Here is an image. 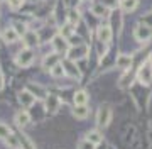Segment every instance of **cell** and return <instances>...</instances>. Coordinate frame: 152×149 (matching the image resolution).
I'll return each instance as SVG.
<instances>
[{
  "instance_id": "6da1fadb",
  "label": "cell",
  "mask_w": 152,
  "mask_h": 149,
  "mask_svg": "<svg viewBox=\"0 0 152 149\" xmlns=\"http://www.w3.org/2000/svg\"><path fill=\"white\" fill-rule=\"evenodd\" d=\"M34 59H36V53L32 48H22L15 56V65L19 68H29L32 66Z\"/></svg>"
},
{
  "instance_id": "7a4b0ae2",
  "label": "cell",
  "mask_w": 152,
  "mask_h": 149,
  "mask_svg": "<svg viewBox=\"0 0 152 149\" xmlns=\"http://www.w3.org/2000/svg\"><path fill=\"white\" fill-rule=\"evenodd\" d=\"M112 117H113L112 107H110L108 103H102L100 109H98V112H96V126L100 127V129L108 127L110 122H112Z\"/></svg>"
},
{
  "instance_id": "3957f363",
  "label": "cell",
  "mask_w": 152,
  "mask_h": 149,
  "mask_svg": "<svg viewBox=\"0 0 152 149\" xmlns=\"http://www.w3.org/2000/svg\"><path fill=\"white\" fill-rule=\"evenodd\" d=\"M135 76H137V80H139V83L144 85V87L152 85V63H151L149 58L140 65V68H139V71H137Z\"/></svg>"
},
{
  "instance_id": "277c9868",
  "label": "cell",
  "mask_w": 152,
  "mask_h": 149,
  "mask_svg": "<svg viewBox=\"0 0 152 149\" xmlns=\"http://www.w3.org/2000/svg\"><path fill=\"white\" fill-rule=\"evenodd\" d=\"M88 53H90L88 44L81 43V44H78V46H69V49L66 53V58L71 61H83L88 58Z\"/></svg>"
},
{
  "instance_id": "5b68a950",
  "label": "cell",
  "mask_w": 152,
  "mask_h": 149,
  "mask_svg": "<svg viewBox=\"0 0 152 149\" xmlns=\"http://www.w3.org/2000/svg\"><path fill=\"white\" fill-rule=\"evenodd\" d=\"M108 24L113 34H120L122 32V27H124V12L120 9H113L110 10V15H108Z\"/></svg>"
},
{
  "instance_id": "8992f818",
  "label": "cell",
  "mask_w": 152,
  "mask_h": 149,
  "mask_svg": "<svg viewBox=\"0 0 152 149\" xmlns=\"http://www.w3.org/2000/svg\"><path fill=\"white\" fill-rule=\"evenodd\" d=\"M152 37V27L145 26V24L139 22L134 27V39L139 41V43H147V41H151Z\"/></svg>"
},
{
  "instance_id": "52a82bcc",
  "label": "cell",
  "mask_w": 152,
  "mask_h": 149,
  "mask_svg": "<svg viewBox=\"0 0 152 149\" xmlns=\"http://www.w3.org/2000/svg\"><path fill=\"white\" fill-rule=\"evenodd\" d=\"M66 15H68V5H66L63 0H56V5L53 9V17H54L58 27H59L61 24L66 22Z\"/></svg>"
},
{
  "instance_id": "ba28073f",
  "label": "cell",
  "mask_w": 152,
  "mask_h": 149,
  "mask_svg": "<svg viewBox=\"0 0 152 149\" xmlns=\"http://www.w3.org/2000/svg\"><path fill=\"white\" fill-rule=\"evenodd\" d=\"M61 109V98L56 93H49L46 98H44V110L49 115H54L56 112Z\"/></svg>"
},
{
  "instance_id": "9c48e42d",
  "label": "cell",
  "mask_w": 152,
  "mask_h": 149,
  "mask_svg": "<svg viewBox=\"0 0 152 149\" xmlns=\"http://www.w3.org/2000/svg\"><path fill=\"white\" fill-rule=\"evenodd\" d=\"M61 63H63V66H64L66 76L73 78V80H76V81L81 80V70H80V66H78L76 61H71V59H68V58H64Z\"/></svg>"
},
{
  "instance_id": "30bf717a",
  "label": "cell",
  "mask_w": 152,
  "mask_h": 149,
  "mask_svg": "<svg viewBox=\"0 0 152 149\" xmlns=\"http://www.w3.org/2000/svg\"><path fill=\"white\" fill-rule=\"evenodd\" d=\"M112 37H113V31H112V27H110V24L108 22L98 24V26H96V39H98V41L110 44Z\"/></svg>"
},
{
  "instance_id": "8fae6325",
  "label": "cell",
  "mask_w": 152,
  "mask_h": 149,
  "mask_svg": "<svg viewBox=\"0 0 152 149\" xmlns=\"http://www.w3.org/2000/svg\"><path fill=\"white\" fill-rule=\"evenodd\" d=\"M51 46H53V49H54L56 53H59L61 56L63 54L66 56V53H68V49H69V43H68V39L63 37L59 32L51 39Z\"/></svg>"
},
{
  "instance_id": "7c38bea8",
  "label": "cell",
  "mask_w": 152,
  "mask_h": 149,
  "mask_svg": "<svg viewBox=\"0 0 152 149\" xmlns=\"http://www.w3.org/2000/svg\"><path fill=\"white\" fill-rule=\"evenodd\" d=\"M41 44V39H39V32L34 31V29H29L27 32L22 36V46L24 48H36V46Z\"/></svg>"
},
{
  "instance_id": "4fadbf2b",
  "label": "cell",
  "mask_w": 152,
  "mask_h": 149,
  "mask_svg": "<svg viewBox=\"0 0 152 149\" xmlns=\"http://www.w3.org/2000/svg\"><path fill=\"white\" fill-rule=\"evenodd\" d=\"M26 88H27L37 100H44L49 95V90L46 88V87H42L41 83H36V81H29L27 85H26Z\"/></svg>"
},
{
  "instance_id": "5bb4252c",
  "label": "cell",
  "mask_w": 152,
  "mask_h": 149,
  "mask_svg": "<svg viewBox=\"0 0 152 149\" xmlns=\"http://www.w3.org/2000/svg\"><path fill=\"white\" fill-rule=\"evenodd\" d=\"M115 65H117V68L124 70V71L132 70V66H134V56L127 54V53H120V54H117V58H115Z\"/></svg>"
},
{
  "instance_id": "9a60e30c",
  "label": "cell",
  "mask_w": 152,
  "mask_h": 149,
  "mask_svg": "<svg viewBox=\"0 0 152 149\" xmlns=\"http://www.w3.org/2000/svg\"><path fill=\"white\" fill-rule=\"evenodd\" d=\"M17 98H19V103L22 105V109H31V107L36 103V100H37L27 88L20 90V92L17 93Z\"/></svg>"
},
{
  "instance_id": "2e32d148",
  "label": "cell",
  "mask_w": 152,
  "mask_h": 149,
  "mask_svg": "<svg viewBox=\"0 0 152 149\" xmlns=\"http://www.w3.org/2000/svg\"><path fill=\"white\" fill-rule=\"evenodd\" d=\"M14 120H15V126L19 129H24V127H27L32 120V117L31 114L27 112V109H20V110L15 112V115H14Z\"/></svg>"
},
{
  "instance_id": "e0dca14e",
  "label": "cell",
  "mask_w": 152,
  "mask_h": 149,
  "mask_svg": "<svg viewBox=\"0 0 152 149\" xmlns=\"http://www.w3.org/2000/svg\"><path fill=\"white\" fill-rule=\"evenodd\" d=\"M61 59H63V56L59 54V53H49V54H46L42 58V70L44 71H49L53 66H56L58 63H61Z\"/></svg>"
},
{
  "instance_id": "ac0fdd59",
  "label": "cell",
  "mask_w": 152,
  "mask_h": 149,
  "mask_svg": "<svg viewBox=\"0 0 152 149\" xmlns=\"http://www.w3.org/2000/svg\"><path fill=\"white\" fill-rule=\"evenodd\" d=\"M91 14L96 19H108V15H110V9L108 7H105L100 0L98 2H93L91 4Z\"/></svg>"
},
{
  "instance_id": "d6986e66",
  "label": "cell",
  "mask_w": 152,
  "mask_h": 149,
  "mask_svg": "<svg viewBox=\"0 0 152 149\" xmlns=\"http://www.w3.org/2000/svg\"><path fill=\"white\" fill-rule=\"evenodd\" d=\"M2 39H4L5 44H15L17 41L20 39V36H19V32H17L12 26H7V27L4 29V32H2Z\"/></svg>"
},
{
  "instance_id": "ffe728a7",
  "label": "cell",
  "mask_w": 152,
  "mask_h": 149,
  "mask_svg": "<svg viewBox=\"0 0 152 149\" xmlns=\"http://www.w3.org/2000/svg\"><path fill=\"white\" fill-rule=\"evenodd\" d=\"M15 136H17V139H19V146H20V149H37L36 148V144H34V141L29 137L26 132H22V129L17 131Z\"/></svg>"
},
{
  "instance_id": "44dd1931",
  "label": "cell",
  "mask_w": 152,
  "mask_h": 149,
  "mask_svg": "<svg viewBox=\"0 0 152 149\" xmlns=\"http://www.w3.org/2000/svg\"><path fill=\"white\" fill-rule=\"evenodd\" d=\"M134 73H132V70H127V71L122 75V78H120L118 81H117V87H118L120 90H129L132 87V83H134Z\"/></svg>"
},
{
  "instance_id": "7402d4cb",
  "label": "cell",
  "mask_w": 152,
  "mask_h": 149,
  "mask_svg": "<svg viewBox=\"0 0 152 149\" xmlns=\"http://www.w3.org/2000/svg\"><path fill=\"white\" fill-rule=\"evenodd\" d=\"M83 21L81 17V12L78 10L76 7H69V10H68V15H66V22H69L71 26H78V24Z\"/></svg>"
},
{
  "instance_id": "603a6c76",
  "label": "cell",
  "mask_w": 152,
  "mask_h": 149,
  "mask_svg": "<svg viewBox=\"0 0 152 149\" xmlns=\"http://www.w3.org/2000/svg\"><path fill=\"white\" fill-rule=\"evenodd\" d=\"M71 114H73V117H75L76 120H85L90 115V109H88L86 105H75Z\"/></svg>"
},
{
  "instance_id": "cb8c5ba5",
  "label": "cell",
  "mask_w": 152,
  "mask_h": 149,
  "mask_svg": "<svg viewBox=\"0 0 152 149\" xmlns=\"http://www.w3.org/2000/svg\"><path fill=\"white\" fill-rule=\"evenodd\" d=\"M139 7V0H120V10L124 14H132L134 10H137Z\"/></svg>"
},
{
  "instance_id": "d4e9b609",
  "label": "cell",
  "mask_w": 152,
  "mask_h": 149,
  "mask_svg": "<svg viewBox=\"0 0 152 149\" xmlns=\"http://www.w3.org/2000/svg\"><path fill=\"white\" fill-rule=\"evenodd\" d=\"M88 100H90V95H88V92H85V90H76L75 95H73L75 105H86Z\"/></svg>"
},
{
  "instance_id": "484cf974",
  "label": "cell",
  "mask_w": 152,
  "mask_h": 149,
  "mask_svg": "<svg viewBox=\"0 0 152 149\" xmlns=\"http://www.w3.org/2000/svg\"><path fill=\"white\" fill-rule=\"evenodd\" d=\"M58 32H59L63 37L68 39V37H71V36L76 32V27L75 26H71L69 22H64V24H61L59 27H58Z\"/></svg>"
},
{
  "instance_id": "4316f807",
  "label": "cell",
  "mask_w": 152,
  "mask_h": 149,
  "mask_svg": "<svg viewBox=\"0 0 152 149\" xmlns=\"http://www.w3.org/2000/svg\"><path fill=\"white\" fill-rule=\"evenodd\" d=\"M63 61V59H61ZM49 75L54 78V80H61L63 76H66V71H64V66H63V63H58L56 66H53L49 70Z\"/></svg>"
},
{
  "instance_id": "83f0119b",
  "label": "cell",
  "mask_w": 152,
  "mask_h": 149,
  "mask_svg": "<svg viewBox=\"0 0 152 149\" xmlns=\"http://www.w3.org/2000/svg\"><path fill=\"white\" fill-rule=\"evenodd\" d=\"M85 139H88L90 142H93L95 146H96L98 142H102V141H103V134L100 132V131H88L86 136H85Z\"/></svg>"
},
{
  "instance_id": "f1b7e54d",
  "label": "cell",
  "mask_w": 152,
  "mask_h": 149,
  "mask_svg": "<svg viewBox=\"0 0 152 149\" xmlns=\"http://www.w3.org/2000/svg\"><path fill=\"white\" fill-rule=\"evenodd\" d=\"M4 142H5L10 149H20V146H19V139H17L15 132H12L10 136H7V137L4 139Z\"/></svg>"
},
{
  "instance_id": "f546056e",
  "label": "cell",
  "mask_w": 152,
  "mask_h": 149,
  "mask_svg": "<svg viewBox=\"0 0 152 149\" xmlns=\"http://www.w3.org/2000/svg\"><path fill=\"white\" fill-rule=\"evenodd\" d=\"M12 27L19 32V36H24V34L29 31V26L26 22H22V21H14V22H12Z\"/></svg>"
},
{
  "instance_id": "4dcf8cb0",
  "label": "cell",
  "mask_w": 152,
  "mask_h": 149,
  "mask_svg": "<svg viewBox=\"0 0 152 149\" xmlns=\"http://www.w3.org/2000/svg\"><path fill=\"white\" fill-rule=\"evenodd\" d=\"M7 5H9V9H10L12 12H17L20 10L22 7L26 5V0H5Z\"/></svg>"
},
{
  "instance_id": "1f68e13d",
  "label": "cell",
  "mask_w": 152,
  "mask_h": 149,
  "mask_svg": "<svg viewBox=\"0 0 152 149\" xmlns=\"http://www.w3.org/2000/svg\"><path fill=\"white\" fill-rule=\"evenodd\" d=\"M12 132H14V131L10 129V126H9V124H5V122H0V139H2V141H4L7 136H10Z\"/></svg>"
},
{
  "instance_id": "d6a6232c",
  "label": "cell",
  "mask_w": 152,
  "mask_h": 149,
  "mask_svg": "<svg viewBox=\"0 0 152 149\" xmlns=\"http://www.w3.org/2000/svg\"><path fill=\"white\" fill-rule=\"evenodd\" d=\"M105 7H108L110 10H113V9H118L120 7V0H100Z\"/></svg>"
},
{
  "instance_id": "836d02e7",
  "label": "cell",
  "mask_w": 152,
  "mask_h": 149,
  "mask_svg": "<svg viewBox=\"0 0 152 149\" xmlns=\"http://www.w3.org/2000/svg\"><path fill=\"white\" fill-rule=\"evenodd\" d=\"M140 22L145 24V26H149V27H152V12H149V14H145V15H142Z\"/></svg>"
},
{
  "instance_id": "e575fe53",
  "label": "cell",
  "mask_w": 152,
  "mask_h": 149,
  "mask_svg": "<svg viewBox=\"0 0 152 149\" xmlns=\"http://www.w3.org/2000/svg\"><path fill=\"white\" fill-rule=\"evenodd\" d=\"M78 149H95V144L90 142L88 139H85V141H81V142L78 144Z\"/></svg>"
},
{
  "instance_id": "d590c367",
  "label": "cell",
  "mask_w": 152,
  "mask_h": 149,
  "mask_svg": "<svg viewBox=\"0 0 152 149\" xmlns=\"http://www.w3.org/2000/svg\"><path fill=\"white\" fill-rule=\"evenodd\" d=\"M4 87H5V76H4V71L0 68V92L4 90Z\"/></svg>"
},
{
  "instance_id": "8d00e7d4",
  "label": "cell",
  "mask_w": 152,
  "mask_h": 149,
  "mask_svg": "<svg viewBox=\"0 0 152 149\" xmlns=\"http://www.w3.org/2000/svg\"><path fill=\"white\" fill-rule=\"evenodd\" d=\"M110 146L107 142H105V141H102V142H98L96 146H95V149H108Z\"/></svg>"
},
{
  "instance_id": "74e56055",
  "label": "cell",
  "mask_w": 152,
  "mask_h": 149,
  "mask_svg": "<svg viewBox=\"0 0 152 149\" xmlns=\"http://www.w3.org/2000/svg\"><path fill=\"white\" fill-rule=\"evenodd\" d=\"M149 59H151V63H152V53H151V54H149Z\"/></svg>"
},
{
  "instance_id": "f35d334b",
  "label": "cell",
  "mask_w": 152,
  "mask_h": 149,
  "mask_svg": "<svg viewBox=\"0 0 152 149\" xmlns=\"http://www.w3.org/2000/svg\"><path fill=\"white\" fill-rule=\"evenodd\" d=\"M0 2H4V0H0Z\"/></svg>"
}]
</instances>
